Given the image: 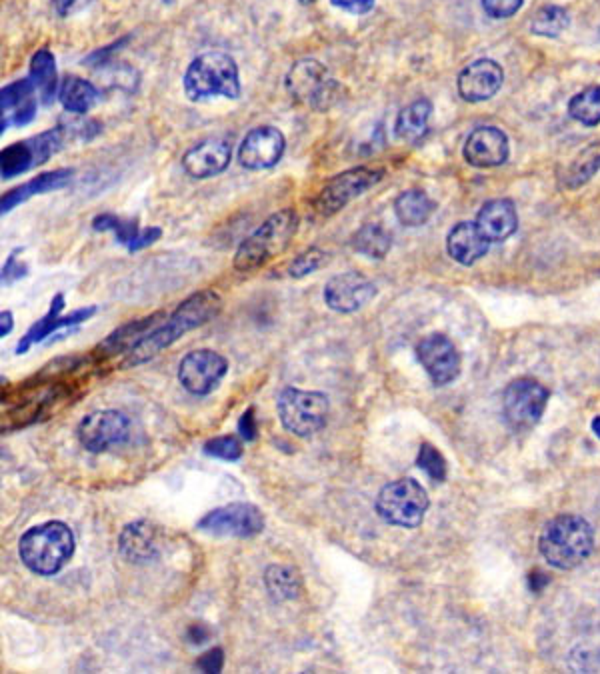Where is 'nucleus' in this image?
Masks as SVG:
<instances>
[{"instance_id": "f257e3e1", "label": "nucleus", "mask_w": 600, "mask_h": 674, "mask_svg": "<svg viewBox=\"0 0 600 674\" xmlns=\"http://www.w3.org/2000/svg\"><path fill=\"white\" fill-rule=\"evenodd\" d=\"M222 308V298L218 292L206 288L190 294L184 298L174 312L162 320L160 326L152 328L142 340H138L126 354L124 366H138L142 362H148L164 348L172 346L178 338H182L186 332L206 324L214 316H218Z\"/></svg>"}, {"instance_id": "f03ea898", "label": "nucleus", "mask_w": 600, "mask_h": 674, "mask_svg": "<svg viewBox=\"0 0 600 674\" xmlns=\"http://www.w3.org/2000/svg\"><path fill=\"white\" fill-rule=\"evenodd\" d=\"M74 548V532L60 520H48L28 528L18 542L22 564L40 576L58 574L70 562Z\"/></svg>"}, {"instance_id": "7ed1b4c3", "label": "nucleus", "mask_w": 600, "mask_h": 674, "mask_svg": "<svg viewBox=\"0 0 600 674\" xmlns=\"http://www.w3.org/2000/svg\"><path fill=\"white\" fill-rule=\"evenodd\" d=\"M298 212L294 208H282L270 214L248 238L240 242L234 252V268L238 272H252L280 256L298 232Z\"/></svg>"}, {"instance_id": "20e7f679", "label": "nucleus", "mask_w": 600, "mask_h": 674, "mask_svg": "<svg viewBox=\"0 0 600 674\" xmlns=\"http://www.w3.org/2000/svg\"><path fill=\"white\" fill-rule=\"evenodd\" d=\"M538 548L550 566L572 570L590 556L594 548V530L582 516L560 514L544 526Z\"/></svg>"}, {"instance_id": "39448f33", "label": "nucleus", "mask_w": 600, "mask_h": 674, "mask_svg": "<svg viewBox=\"0 0 600 674\" xmlns=\"http://www.w3.org/2000/svg\"><path fill=\"white\" fill-rule=\"evenodd\" d=\"M184 94L192 102H200L204 98L224 96L228 100H236L240 96V74L238 64L226 52L212 50L196 56L182 78Z\"/></svg>"}, {"instance_id": "423d86ee", "label": "nucleus", "mask_w": 600, "mask_h": 674, "mask_svg": "<svg viewBox=\"0 0 600 674\" xmlns=\"http://www.w3.org/2000/svg\"><path fill=\"white\" fill-rule=\"evenodd\" d=\"M286 90L298 104L324 112L340 100L342 86L330 76L324 64L314 58L298 60L286 74Z\"/></svg>"}, {"instance_id": "0eeeda50", "label": "nucleus", "mask_w": 600, "mask_h": 674, "mask_svg": "<svg viewBox=\"0 0 600 674\" xmlns=\"http://www.w3.org/2000/svg\"><path fill=\"white\" fill-rule=\"evenodd\" d=\"M428 494L414 478H398L380 488L374 508L376 514L392 526L416 528L428 510Z\"/></svg>"}, {"instance_id": "6e6552de", "label": "nucleus", "mask_w": 600, "mask_h": 674, "mask_svg": "<svg viewBox=\"0 0 600 674\" xmlns=\"http://www.w3.org/2000/svg\"><path fill=\"white\" fill-rule=\"evenodd\" d=\"M276 410L282 426L288 432L306 438L320 432L326 426L330 404L328 396L322 392L288 386L278 394Z\"/></svg>"}, {"instance_id": "1a4fd4ad", "label": "nucleus", "mask_w": 600, "mask_h": 674, "mask_svg": "<svg viewBox=\"0 0 600 674\" xmlns=\"http://www.w3.org/2000/svg\"><path fill=\"white\" fill-rule=\"evenodd\" d=\"M68 132L64 126H56L44 130L36 136L18 140L2 148L0 152V176L2 180L16 178L36 166L46 164L68 140Z\"/></svg>"}, {"instance_id": "9d476101", "label": "nucleus", "mask_w": 600, "mask_h": 674, "mask_svg": "<svg viewBox=\"0 0 600 674\" xmlns=\"http://www.w3.org/2000/svg\"><path fill=\"white\" fill-rule=\"evenodd\" d=\"M548 404V390L534 378L512 380L502 394V416L506 424L520 432L532 428L544 414Z\"/></svg>"}, {"instance_id": "9b49d317", "label": "nucleus", "mask_w": 600, "mask_h": 674, "mask_svg": "<svg viewBox=\"0 0 600 674\" xmlns=\"http://www.w3.org/2000/svg\"><path fill=\"white\" fill-rule=\"evenodd\" d=\"M382 170L370 168V166H356L348 168L336 176H332L314 196V210L320 216H332L338 210H342L348 202L370 190L380 178Z\"/></svg>"}, {"instance_id": "f8f14e48", "label": "nucleus", "mask_w": 600, "mask_h": 674, "mask_svg": "<svg viewBox=\"0 0 600 674\" xmlns=\"http://www.w3.org/2000/svg\"><path fill=\"white\" fill-rule=\"evenodd\" d=\"M196 528L214 536L252 538L264 530V514L254 504L232 502L206 512Z\"/></svg>"}, {"instance_id": "ddd939ff", "label": "nucleus", "mask_w": 600, "mask_h": 674, "mask_svg": "<svg viewBox=\"0 0 600 674\" xmlns=\"http://www.w3.org/2000/svg\"><path fill=\"white\" fill-rule=\"evenodd\" d=\"M78 442L92 454L106 452L112 446H120L130 436V420L120 410H96L84 416L76 428Z\"/></svg>"}, {"instance_id": "4468645a", "label": "nucleus", "mask_w": 600, "mask_h": 674, "mask_svg": "<svg viewBox=\"0 0 600 674\" xmlns=\"http://www.w3.org/2000/svg\"><path fill=\"white\" fill-rule=\"evenodd\" d=\"M228 372V360L210 348L188 352L178 364V382L194 396H206L218 388Z\"/></svg>"}, {"instance_id": "2eb2a0df", "label": "nucleus", "mask_w": 600, "mask_h": 674, "mask_svg": "<svg viewBox=\"0 0 600 674\" xmlns=\"http://www.w3.org/2000/svg\"><path fill=\"white\" fill-rule=\"evenodd\" d=\"M416 356L436 386H446L460 374V354L454 342L440 332L424 336L416 346Z\"/></svg>"}, {"instance_id": "dca6fc26", "label": "nucleus", "mask_w": 600, "mask_h": 674, "mask_svg": "<svg viewBox=\"0 0 600 674\" xmlns=\"http://www.w3.org/2000/svg\"><path fill=\"white\" fill-rule=\"evenodd\" d=\"M286 150V138L276 126L252 128L238 148V162L246 170H268L280 162Z\"/></svg>"}, {"instance_id": "f3484780", "label": "nucleus", "mask_w": 600, "mask_h": 674, "mask_svg": "<svg viewBox=\"0 0 600 674\" xmlns=\"http://www.w3.org/2000/svg\"><path fill=\"white\" fill-rule=\"evenodd\" d=\"M376 296V286L364 274L348 270L332 276L324 286V302L330 310L350 314L364 308Z\"/></svg>"}, {"instance_id": "a211bd4d", "label": "nucleus", "mask_w": 600, "mask_h": 674, "mask_svg": "<svg viewBox=\"0 0 600 674\" xmlns=\"http://www.w3.org/2000/svg\"><path fill=\"white\" fill-rule=\"evenodd\" d=\"M232 160V146L222 136H210L182 154V168L190 178L204 180L222 174Z\"/></svg>"}, {"instance_id": "6ab92c4d", "label": "nucleus", "mask_w": 600, "mask_h": 674, "mask_svg": "<svg viewBox=\"0 0 600 674\" xmlns=\"http://www.w3.org/2000/svg\"><path fill=\"white\" fill-rule=\"evenodd\" d=\"M64 310V294L58 292L52 302H50V308L48 312L38 318L28 330L26 334L20 338V342L16 344V354H24L28 352L30 346L42 342L46 336L54 334L56 330L60 328H68V326H76L80 322H86L88 318H92L96 314V306H84V308H78L66 316H62L60 312Z\"/></svg>"}, {"instance_id": "aec40b11", "label": "nucleus", "mask_w": 600, "mask_h": 674, "mask_svg": "<svg viewBox=\"0 0 600 674\" xmlns=\"http://www.w3.org/2000/svg\"><path fill=\"white\" fill-rule=\"evenodd\" d=\"M36 88L30 78L6 84L0 92V132L12 126H26L36 116Z\"/></svg>"}, {"instance_id": "412c9836", "label": "nucleus", "mask_w": 600, "mask_h": 674, "mask_svg": "<svg viewBox=\"0 0 600 674\" xmlns=\"http://www.w3.org/2000/svg\"><path fill=\"white\" fill-rule=\"evenodd\" d=\"M502 80V66L490 58H480L458 74V94L468 102H484L500 90Z\"/></svg>"}, {"instance_id": "4be33fe9", "label": "nucleus", "mask_w": 600, "mask_h": 674, "mask_svg": "<svg viewBox=\"0 0 600 674\" xmlns=\"http://www.w3.org/2000/svg\"><path fill=\"white\" fill-rule=\"evenodd\" d=\"M510 152L508 138L500 128H476L464 142V160L474 168H494L506 162Z\"/></svg>"}, {"instance_id": "5701e85b", "label": "nucleus", "mask_w": 600, "mask_h": 674, "mask_svg": "<svg viewBox=\"0 0 600 674\" xmlns=\"http://www.w3.org/2000/svg\"><path fill=\"white\" fill-rule=\"evenodd\" d=\"M120 554L132 564H146L158 558V530L148 520H136L122 528L118 536Z\"/></svg>"}, {"instance_id": "b1692460", "label": "nucleus", "mask_w": 600, "mask_h": 674, "mask_svg": "<svg viewBox=\"0 0 600 674\" xmlns=\"http://www.w3.org/2000/svg\"><path fill=\"white\" fill-rule=\"evenodd\" d=\"M72 176H74L72 168H56V170H50V172H42V174L30 178V180H26L24 184L10 188L6 194H2L0 212L8 214L12 208L30 200L32 196L46 194V192H52V190H60V188L70 184Z\"/></svg>"}, {"instance_id": "393cba45", "label": "nucleus", "mask_w": 600, "mask_h": 674, "mask_svg": "<svg viewBox=\"0 0 600 674\" xmlns=\"http://www.w3.org/2000/svg\"><path fill=\"white\" fill-rule=\"evenodd\" d=\"M476 224L480 228V232L488 238V242H502L508 236L514 234L516 226H518V214H516V206L512 200L508 198H496V200H488L478 216H476Z\"/></svg>"}, {"instance_id": "a878e982", "label": "nucleus", "mask_w": 600, "mask_h": 674, "mask_svg": "<svg viewBox=\"0 0 600 674\" xmlns=\"http://www.w3.org/2000/svg\"><path fill=\"white\" fill-rule=\"evenodd\" d=\"M488 238L476 222H458L446 236V250L452 260L470 266L488 252Z\"/></svg>"}, {"instance_id": "bb28decb", "label": "nucleus", "mask_w": 600, "mask_h": 674, "mask_svg": "<svg viewBox=\"0 0 600 674\" xmlns=\"http://www.w3.org/2000/svg\"><path fill=\"white\" fill-rule=\"evenodd\" d=\"M100 98L102 92L90 80L74 74H68L58 90V100L62 108L70 114H86L100 102Z\"/></svg>"}, {"instance_id": "cd10ccee", "label": "nucleus", "mask_w": 600, "mask_h": 674, "mask_svg": "<svg viewBox=\"0 0 600 674\" xmlns=\"http://www.w3.org/2000/svg\"><path fill=\"white\" fill-rule=\"evenodd\" d=\"M436 210V202L420 188L404 190L394 200V214L400 224L408 228L422 226L430 220Z\"/></svg>"}, {"instance_id": "c85d7f7f", "label": "nucleus", "mask_w": 600, "mask_h": 674, "mask_svg": "<svg viewBox=\"0 0 600 674\" xmlns=\"http://www.w3.org/2000/svg\"><path fill=\"white\" fill-rule=\"evenodd\" d=\"M162 318H166L164 312H154L150 316L130 320V322L122 324L120 328H116L112 334H108L98 348L106 354H116V352H124V350L128 352L138 340H142L152 328H156V324Z\"/></svg>"}, {"instance_id": "c756f323", "label": "nucleus", "mask_w": 600, "mask_h": 674, "mask_svg": "<svg viewBox=\"0 0 600 674\" xmlns=\"http://www.w3.org/2000/svg\"><path fill=\"white\" fill-rule=\"evenodd\" d=\"M38 92V98L42 104H52L56 98L58 86V72H56V60L54 54L48 48H40L30 58V76H28Z\"/></svg>"}, {"instance_id": "7c9ffc66", "label": "nucleus", "mask_w": 600, "mask_h": 674, "mask_svg": "<svg viewBox=\"0 0 600 674\" xmlns=\"http://www.w3.org/2000/svg\"><path fill=\"white\" fill-rule=\"evenodd\" d=\"M432 102L426 98L414 100L398 112L394 132L404 142H418L428 132V120L432 116Z\"/></svg>"}, {"instance_id": "2f4dec72", "label": "nucleus", "mask_w": 600, "mask_h": 674, "mask_svg": "<svg viewBox=\"0 0 600 674\" xmlns=\"http://www.w3.org/2000/svg\"><path fill=\"white\" fill-rule=\"evenodd\" d=\"M264 584H266L268 594L276 602L292 600L302 590L300 574L292 566H282V564H272V566L266 568Z\"/></svg>"}, {"instance_id": "473e14b6", "label": "nucleus", "mask_w": 600, "mask_h": 674, "mask_svg": "<svg viewBox=\"0 0 600 674\" xmlns=\"http://www.w3.org/2000/svg\"><path fill=\"white\" fill-rule=\"evenodd\" d=\"M600 168V142L588 144L582 152L574 156V160L566 166L562 174V184L566 188H578L586 184Z\"/></svg>"}, {"instance_id": "72a5a7b5", "label": "nucleus", "mask_w": 600, "mask_h": 674, "mask_svg": "<svg viewBox=\"0 0 600 674\" xmlns=\"http://www.w3.org/2000/svg\"><path fill=\"white\" fill-rule=\"evenodd\" d=\"M392 246V234L380 224H364L352 236V248L368 258L382 260Z\"/></svg>"}, {"instance_id": "f704fd0d", "label": "nucleus", "mask_w": 600, "mask_h": 674, "mask_svg": "<svg viewBox=\"0 0 600 674\" xmlns=\"http://www.w3.org/2000/svg\"><path fill=\"white\" fill-rule=\"evenodd\" d=\"M568 114L584 126L600 124V86H586L574 94L568 102Z\"/></svg>"}, {"instance_id": "c9c22d12", "label": "nucleus", "mask_w": 600, "mask_h": 674, "mask_svg": "<svg viewBox=\"0 0 600 674\" xmlns=\"http://www.w3.org/2000/svg\"><path fill=\"white\" fill-rule=\"evenodd\" d=\"M92 228L98 230V232H112L116 236V240L126 246L128 250L134 246V242L138 240L140 236V228L136 224V220H130V218H122V216H116V214H110V212H102L98 216L92 218Z\"/></svg>"}, {"instance_id": "e433bc0d", "label": "nucleus", "mask_w": 600, "mask_h": 674, "mask_svg": "<svg viewBox=\"0 0 600 674\" xmlns=\"http://www.w3.org/2000/svg\"><path fill=\"white\" fill-rule=\"evenodd\" d=\"M568 12L560 6H544L540 8L532 22H530V30L538 36H548V38H554L558 36L562 30L568 28Z\"/></svg>"}, {"instance_id": "4c0bfd02", "label": "nucleus", "mask_w": 600, "mask_h": 674, "mask_svg": "<svg viewBox=\"0 0 600 674\" xmlns=\"http://www.w3.org/2000/svg\"><path fill=\"white\" fill-rule=\"evenodd\" d=\"M326 252L318 246H310L306 250H302L300 254H296L290 264H288V276L290 278H304L312 272H316L318 268H322L326 264Z\"/></svg>"}, {"instance_id": "58836bf2", "label": "nucleus", "mask_w": 600, "mask_h": 674, "mask_svg": "<svg viewBox=\"0 0 600 674\" xmlns=\"http://www.w3.org/2000/svg\"><path fill=\"white\" fill-rule=\"evenodd\" d=\"M418 468H422L434 482H442L446 478V460L444 456L428 442L420 444L418 456H416Z\"/></svg>"}, {"instance_id": "ea45409f", "label": "nucleus", "mask_w": 600, "mask_h": 674, "mask_svg": "<svg viewBox=\"0 0 600 674\" xmlns=\"http://www.w3.org/2000/svg\"><path fill=\"white\" fill-rule=\"evenodd\" d=\"M204 452H206L208 456H214V458H220V460L234 462V460H240L244 448H242L240 438L228 434V436H216V438L208 440V442L204 444Z\"/></svg>"}, {"instance_id": "a19ab883", "label": "nucleus", "mask_w": 600, "mask_h": 674, "mask_svg": "<svg viewBox=\"0 0 600 674\" xmlns=\"http://www.w3.org/2000/svg\"><path fill=\"white\" fill-rule=\"evenodd\" d=\"M524 0H482V8L492 18H508L520 10Z\"/></svg>"}, {"instance_id": "79ce46f5", "label": "nucleus", "mask_w": 600, "mask_h": 674, "mask_svg": "<svg viewBox=\"0 0 600 674\" xmlns=\"http://www.w3.org/2000/svg\"><path fill=\"white\" fill-rule=\"evenodd\" d=\"M20 252H22V250L16 248V250H12V252L8 254V258H6L4 266H2V282H4V284H10V282H14V280H18V278H24V276L28 274V266L16 258Z\"/></svg>"}, {"instance_id": "37998d69", "label": "nucleus", "mask_w": 600, "mask_h": 674, "mask_svg": "<svg viewBox=\"0 0 600 674\" xmlns=\"http://www.w3.org/2000/svg\"><path fill=\"white\" fill-rule=\"evenodd\" d=\"M196 666H198L202 672H220L222 666H224V652H222V648H212V650L204 652V654L196 660Z\"/></svg>"}, {"instance_id": "c03bdc74", "label": "nucleus", "mask_w": 600, "mask_h": 674, "mask_svg": "<svg viewBox=\"0 0 600 674\" xmlns=\"http://www.w3.org/2000/svg\"><path fill=\"white\" fill-rule=\"evenodd\" d=\"M238 432L240 436L246 440V442H252L256 440L258 436V422H256V416H254V408H246L238 420Z\"/></svg>"}, {"instance_id": "a18cd8bd", "label": "nucleus", "mask_w": 600, "mask_h": 674, "mask_svg": "<svg viewBox=\"0 0 600 674\" xmlns=\"http://www.w3.org/2000/svg\"><path fill=\"white\" fill-rule=\"evenodd\" d=\"M56 14L58 16H70L74 12H80L84 10L86 6H90L94 0H50Z\"/></svg>"}, {"instance_id": "49530a36", "label": "nucleus", "mask_w": 600, "mask_h": 674, "mask_svg": "<svg viewBox=\"0 0 600 674\" xmlns=\"http://www.w3.org/2000/svg\"><path fill=\"white\" fill-rule=\"evenodd\" d=\"M332 6L336 8H342L350 14H366L372 10L374 6V0H330Z\"/></svg>"}, {"instance_id": "de8ad7c7", "label": "nucleus", "mask_w": 600, "mask_h": 674, "mask_svg": "<svg viewBox=\"0 0 600 674\" xmlns=\"http://www.w3.org/2000/svg\"><path fill=\"white\" fill-rule=\"evenodd\" d=\"M162 236V230L158 228V226H150V228H144L142 232H140V236H138V240L134 242V246L130 248V252H138V250H142V248H146V246H150V244H154L158 238Z\"/></svg>"}, {"instance_id": "09e8293b", "label": "nucleus", "mask_w": 600, "mask_h": 674, "mask_svg": "<svg viewBox=\"0 0 600 674\" xmlns=\"http://www.w3.org/2000/svg\"><path fill=\"white\" fill-rule=\"evenodd\" d=\"M208 636H210V630H208V626H204V624H192V626L188 628V632H186V638H188L192 644H202V642L208 640Z\"/></svg>"}, {"instance_id": "8fccbe9b", "label": "nucleus", "mask_w": 600, "mask_h": 674, "mask_svg": "<svg viewBox=\"0 0 600 674\" xmlns=\"http://www.w3.org/2000/svg\"><path fill=\"white\" fill-rule=\"evenodd\" d=\"M12 328H14V316H12V312L10 310H2V314H0V336L2 338L8 336L12 332Z\"/></svg>"}, {"instance_id": "3c124183", "label": "nucleus", "mask_w": 600, "mask_h": 674, "mask_svg": "<svg viewBox=\"0 0 600 674\" xmlns=\"http://www.w3.org/2000/svg\"><path fill=\"white\" fill-rule=\"evenodd\" d=\"M592 430H594V434L600 438V416H596V418L592 420Z\"/></svg>"}, {"instance_id": "603ef678", "label": "nucleus", "mask_w": 600, "mask_h": 674, "mask_svg": "<svg viewBox=\"0 0 600 674\" xmlns=\"http://www.w3.org/2000/svg\"><path fill=\"white\" fill-rule=\"evenodd\" d=\"M298 2H302V4H312L314 0H298Z\"/></svg>"}]
</instances>
